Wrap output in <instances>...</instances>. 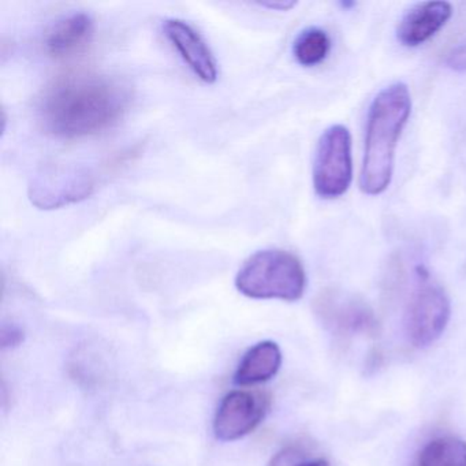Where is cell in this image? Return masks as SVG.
Returning a JSON list of instances; mask_svg holds the SVG:
<instances>
[{
	"label": "cell",
	"mask_w": 466,
	"mask_h": 466,
	"mask_svg": "<svg viewBox=\"0 0 466 466\" xmlns=\"http://www.w3.org/2000/svg\"><path fill=\"white\" fill-rule=\"evenodd\" d=\"M129 102V86L122 81L78 73L48 86L40 96L37 113L46 132L64 140H77L113 127Z\"/></svg>",
	"instance_id": "cell-1"
},
{
	"label": "cell",
	"mask_w": 466,
	"mask_h": 466,
	"mask_svg": "<svg viewBox=\"0 0 466 466\" xmlns=\"http://www.w3.org/2000/svg\"><path fill=\"white\" fill-rule=\"evenodd\" d=\"M410 111V92L402 83L386 86L373 99L360 176V187L365 195H381L391 184L395 149Z\"/></svg>",
	"instance_id": "cell-2"
},
{
	"label": "cell",
	"mask_w": 466,
	"mask_h": 466,
	"mask_svg": "<svg viewBox=\"0 0 466 466\" xmlns=\"http://www.w3.org/2000/svg\"><path fill=\"white\" fill-rule=\"evenodd\" d=\"M236 288L249 299L293 302L304 296L307 274L293 253L258 250L237 272Z\"/></svg>",
	"instance_id": "cell-3"
},
{
	"label": "cell",
	"mask_w": 466,
	"mask_h": 466,
	"mask_svg": "<svg viewBox=\"0 0 466 466\" xmlns=\"http://www.w3.org/2000/svg\"><path fill=\"white\" fill-rule=\"evenodd\" d=\"M353 179L350 132L342 125L324 130L313 162V187L321 198H338Z\"/></svg>",
	"instance_id": "cell-4"
},
{
	"label": "cell",
	"mask_w": 466,
	"mask_h": 466,
	"mask_svg": "<svg viewBox=\"0 0 466 466\" xmlns=\"http://www.w3.org/2000/svg\"><path fill=\"white\" fill-rule=\"evenodd\" d=\"M419 285L405 312V331L411 345L427 348L439 339L449 324L451 305L446 291L431 282L419 268Z\"/></svg>",
	"instance_id": "cell-5"
},
{
	"label": "cell",
	"mask_w": 466,
	"mask_h": 466,
	"mask_svg": "<svg viewBox=\"0 0 466 466\" xmlns=\"http://www.w3.org/2000/svg\"><path fill=\"white\" fill-rule=\"evenodd\" d=\"M95 190V178L83 166L48 165L29 184V200L39 209L64 208L86 200Z\"/></svg>",
	"instance_id": "cell-6"
},
{
	"label": "cell",
	"mask_w": 466,
	"mask_h": 466,
	"mask_svg": "<svg viewBox=\"0 0 466 466\" xmlns=\"http://www.w3.org/2000/svg\"><path fill=\"white\" fill-rule=\"evenodd\" d=\"M320 323L338 337H376L379 320L372 308L354 294L327 289L313 304Z\"/></svg>",
	"instance_id": "cell-7"
},
{
	"label": "cell",
	"mask_w": 466,
	"mask_h": 466,
	"mask_svg": "<svg viewBox=\"0 0 466 466\" xmlns=\"http://www.w3.org/2000/svg\"><path fill=\"white\" fill-rule=\"evenodd\" d=\"M267 411V400L249 391L228 392L214 419V433L218 441H236L258 428Z\"/></svg>",
	"instance_id": "cell-8"
},
{
	"label": "cell",
	"mask_w": 466,
	"mask_h": 466,
	"mask_svg": "<svg viewBox=\"0 0 466 466\" xmlns=\"http://www.w3.org/2000/svg\"><path fill=\"white\" fill-rule=\"evenodd\" d=\"M163 35L179 54L198 80L214 84L218 80V62L200 34L182 20H167L163 24Z\"/></svg>",
	"instance_id": "cell-9"
},
{
	"label": "cell",
	"mask_w": 466,
	"mask_h": 466,
	"mask_svg": "<svg viewBox=\"0 0 466 466\" xmlns=\"http://www.w3.org/2000/svg\"><path fill=\"white\" fill-rule=\"evenodd\" d=\"M95 36V23L86 13H75L56 21L46 34L45 47L48 56L67 59L88 50Z\"/></svg>",
	"instance_id": "cell-10"
},
{
	"label": "cell",
	"mask_w": 466,
	"mask_h": 466,
	"mask_svg": "<svg viewBox=\"0 0 466 466\" xmlns=\"http://www.w3.org/2000/svg\"><path fill=\"white\" fill-rule=\"evenodd\" d=\"M447 2H422L411 7L398 25L397 39L405 47H419L432 39L451 18Z\"/></svg>",
	"instance_id": "cell-11"
},
{
	"label": "cell",
	"mask_w": 466,
	"mask_h": 466,
	"mask_svg": "<svg viewBox=\"0 0 466 466\" xmlns=\"http://www.w3.org/2000/svg\"><path fill=\"white\" fill-rule=\"evenodd\" d=\"M282 365V351L278 343L261 340L242 357L234 381L238 386H253L271 380Z\"/></svg>",
	"instance_id": "cell-12"
},
{
	"label": "cell",
	"mask_w": 466,
	"mask_h": 466,
	"mask_svg": "<svg viewBox=\"0 0 466 466\" xmlns=\"http://www.w3.org/2000/svg\"><path fill=\"white\" fill-rule=\"evenodd\" d=\"M413 466H466V441L452 436L433 439L420 450Z\"/></svg>",
	"instance_id": "cell-13"
},
{
	"label": "cell",
	"mask_w": 466,
	"mask_h": 466,
	"mask_svg": "<svg viewBox=\"0 0 466 466\" xmlns=\"http://www.w3.org/2000/svg\"><path fill=\"white\" fill-rule=\"evenodd\" d=\"M331 50V40L320 28H308L297 36L293 45L296 61L304 67L320 65Z\"/></svg>",
	"instance_id": "cell-14"
},
{
	"label": "cell",
	"mask_w": 466,
	"mask_h": 466,
	"mask_svg": "<svg viewBox=\"0 0 466 466\" xmlns=\"http://www.w3.org/2000/svg\"><path fill=\"white\" fill-rule=\"evenodd\" d=\"M268 466H329L323 457H309L304 450L288 447L278 452Z\"/></svg>",
	"instance_id": "cell-15"
},
{
	"label": "cell",
	"mask_w": 466,
	"mask_h": 466,
	"mask_svg": "<svg viewBox=\"0 0 466 466\" xmlns=\"http://www.w3.org/2000/svg\"><path fill=\"white\" fill-rule=\"evenodd\" d=\"M24 340H25V332L18 324L7 323L2 326V329H0V348L4 350L18 348V346L23 345Z\"/></svg>",
	"instance_id": "cell-16"
},
{
	"label": "cell",
	"mask_w": 466,
	"mask_h": 466,
	"mask_svg": "<svg viewBox=\"0 0 466 466\" xmlns=\"http://www.w3.org/2000/svg\"><path fill=\"white\" fill-rule=\"evenodd\" d=\"M444 64L454 72H466V40L447 54Z\"/></svg>",
	"instance_id": "cell-17"
},
{
	"label": "cell",
	"mask_w": 466,
	"mask_h": 466,
	"mask_svg": "<svg viewBox=\"0 0 466 466\" xmlns=\"http://www.w3.org/2000/svg\"><path fill=\"white\" fill-rule=\"evenodd\" d=\"M296 2L293 0H274V2H263L260 6L266 7L269 10H278V12H288L296 6Z\"/></svg>",
	"instance_id": "cell-18"
}]
</instances>
